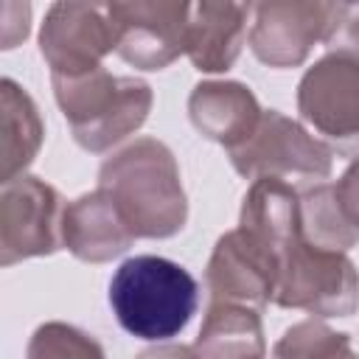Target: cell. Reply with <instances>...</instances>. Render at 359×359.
<instances>
[{"instance_id":"1","label":"cell","mask_w":359,"mask_h":359,"mask_svg":"<svg viewBox=\"0 0 359 359\" xmlns=\"http://www.w3.org/2000/svg\"><path fill=\"white\" fill-rule=\"evenodd\" d=\"M98 188L109 194L135 238H165L188 216L180 168L165 143L140 137L101 165Z\"/></svg>"},{"instance_id":"2","label":"cell","mask_w":359,"mask_h":359,"mask_svg":"<svg viewBox=\"0 0 359 359\" xmlns=\"http://www.w3.org/2000/svg\"><path fill=\"white\" fill-rule=\"evenodd\" d=\"M199 286L194 275L160 255L123 261L109 280V306L118 323L140 339H168L194 317Z\"/></svg>"},{"instance_id":"3","label":"cell","mask_w":359,"mask_h":359,"mask_svg":"<svg viewBox=\"0 0 359 359\" xmlns=\"http://www.w3.org/2000/svg\"><path fill=\"white\" fill-rule=\"evenodd\" d=\"M56 101L87 151H104L135 132L151 107L149 84L132 76H112L104 67L81 76H53Z\"/></svg>"},{"instance_id":"4","label":"cell","mask_w":359,"mask_h":359,"mask_svg":"<svg viewBox=\"0 0 359 359\" xmlns=\"http://www.w3.org/2000/svg\"><path fill=\"white\" fill-rule=\"evenodd\" d=\"M275 303L323 317H348L359 306V272L345 252L309 244L300 227L278 250Z\"/></svg>"},{"instance_id":"5","label":"cell","mask_w":359,"mask_h":359,"mask_svg":"<svg viewBox=\"0 0 359 359\" xmlns=\"http://www.w3.org/2000/svg\"><path fill=\"white\" fill-rule=\"evenodd\" d=\"M230 160L236 171L250 180L317 182L331 174V149L278 109L261 115L255 132L241 146L230 149Z\"/></svg>"},{"instance_id":"6","label":"cell","mask_w":359,"mask_h":359,"mask_svg":"<svg viewBox=\"0 0 359 359\" xmlns=\"http://www.w3.org/2000/svg\"><path fill=\"white\" fill-rule=\"evenodd\" d=\"M297 109L339 154L359 157V59L331 53L309 67L297 87Z\"/></svg>"},{"instance_id":"7","label":"cell","mask_w":359,"mask_h":359,"mask_svg":"<svg viewBox=\"0 0 359 359\" xmlns=\"http://www.w3.org/2000/svg\"><path fill=\"white\" fill-rule=\"evenodd\" d=\"M42 56L53 76H81L101 67V59L118 50V22L112 6L95 3H56L50 6L42 34Z\"/></svg>"},{"instance_id":"8","label":"cell","mask_w":359,"mask_h":359,"mask_svg":"<svg viewBox=\"0 0 359 359\" xmlns=\"http://www.w3.org/2000/svg\"><path fill=\"white\" fill-rule=\"evenodd\" d=\"M62 196L36 177H17L0 196V261L48 255L62 244Z\"/></svg>"},{"instance_id":"9","label":"cell","mask_w":359,"mask_h":359,"mask_svg":"<svg viewBox=\"0 0 359 359\" xmlns=\"http://www.w3.org/2000/svg\"><path fill=\"white\" fill-rule=\"evenodd\" d=\"M213 303H252L275 300L278 255L252 233L236 227L216 241L205 272Z\"/></svg>"},{"instance_id":"10","label":"cell","mask_w":359,"mask_h":359,"mask_svg":"<svg viewBox=\"0 0 359 359\" xmlns=\"http://www.w3.org/2000/svg\"><path fill=\"white\" fill-rule=\"evenodd\" d=\"M118 22V53L140 67L160 70L185 53L188 3H109Z\"/></svg>"},{"instance_id":"11","label":"cell","mask_w":359,"mask_h":359,"mask_svg":"<svg viewBox=\"0 0 359 359\" xmlns=\"http://www.w3.org/2000/svg\"><path fill=\"white\" fill-rule=\"evenodd\" d=\"M331 3H261L250 31L252 53L269 67H294L325 36Z\"/></svg>"},{"instance_id":"12","label":"cell","mask_w":359,"mask_h":359,"mask_svg":"<svg viewBox=\"0 0 359 359\" xmlns=\"http://www.w3.org/2000/svg\"><path fill=\"white\" fill-rule=\"evenodd\" d=\"M135 233L121 216L118 205L101 188L79 196L65 208L62 244L81 261H109L129 250Z\"/></svg>"},{"instance_id":"13","label":"cell","mask_w":359,"mask_h":359,"mask_svg":"<svg viewBox=\"0 0 359 359\" xmlns=\"http://www.w3.org/2000/svg\"><path fill=\"white\" fill-rule=\"evenodd\" d=\"M188 112H191L194 126L205 137L227 146V151L241 146L255 132L264 115L250 87L238 81L196 84L188 98Z\"/></svg>"},{"instance_id":"14","label":"cell","mask_w":359,"mask_h":359,"mask_svg":"<svg viewBox=\"0 0 359 359\" xmlns=\"http://www.w3.org/2000/svg\"><path fill=\"white\" fill-rule=\"evenodd\" d=\"M250 6L241 3H194L188 8L185 53L196 70H227L247 36Z\"/></svg>"},{"instance_id":"15","label":"cell","mask_w":359,"mask_h":359,"mask_svg":"<svg viewBox=\"0 0 359 359\" xmlns=\"http://www.w3.org/2000/svg\"><path fill=\"white\" fill-rule=\"evenodd\" d=\"M194 351L199 359H264L261 317L241 303H213Z\"/></svg>"},{"instance_id":"16","label":"cell","mask_w":359,"mask_h":359,"mask_svg":"<svg viewBox=\"0 0 359 359\" xmlns=\"http://www.w3.org/2000/svg\"><path fill=\"white\" fill-rule=\"evenodd\" d=\"M0 98H3V185H6L17 180V171H22L34 160L42 143V123L31 95L22 87H17L11 79H3Z\"/></svg>"},{"instance_id":"17","label":"cell","mask_w":359,"mask_h":359,"mask_svg":"<svg viewBox=\"0 0 359 359\" xmlns=\"http://www.w3.org/2000/svg\"><path fill=\"white\" fill-rule=\"evenodd\" d=\"M300 227L303 238L320 250L345 252L359 241V227L345 219L334 185H317L300 196Z\"/></svg>"},{"instance_id":"18","label":"cell","mask_w":359,"mask_h":359,"mask_svg":"<svg viewBox=\"0 0 359 359\" xmlns=\"http://www.w3.org/2000/svg\"><path fill=\"white\" fill-rule=\"evenodd\" d=\"M275 359H359L351 351L345 334L331 331L323 323L306 320L289 328L275 345Z\"/></svg>"},{"instance_id":"19","label":"cell","mask_w":359,"mask_h":359,"mask_svg":"<svg viewBox=\"0 0 359 359\" xmlns=\"http://www.w3.org/2000/svg\"><path fill=\"white\" fill-rule=\"evenodd\" d=\"M28 359H104L101 345L65 323H45L28 342Z\"/></svg>"},{"instance_id":"20","label":"cell","mask_w":359,"mask_h":359,"mask_svg":"<svg viewBox=\"0 0 359 359\" xmlns=\"http://www.w3.org/2000/svg\"><path fill=\"white\" fill-rule=\"evenodd\" d=\"M323 42L339 56L359 59V3H331V20Z\"/></svg>"},{"instance_id":"21","label":"cell","mask_w":359,"mask_h":359,"mask_svg":"<svg viewBox=\"0 0 359 359\" xmlns=\"http://www.w3.org/2000/svg\"><path fill=\"white\" fill-rule=\"evenodd\" d=\"M334 194H337V202H339L345 219L359 227V160H353L348 165V171L334 185Z\"/></svg>"},{"instance_id":"22","label":"cell","mask_w":359,"mask_h":359,"mask_svg":"<svg viewBox=\"0 0 359 359\" xmlns=\"http://www.w3.org/2000/svg\"><path fill=\"white\" fill-rule=\"evenodd\" d=\"M137 359H199V356L194 348H185V345H163V348L143 351Z\"/></svg>"}]
</instances>
